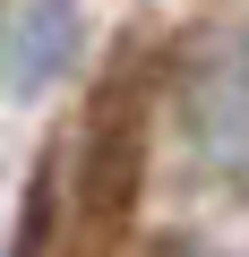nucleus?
I'll return each instance as SVG.
<instances>
[{
	"instance_id": "1",
	"label": "nucleus",
	"mask_w": 249,
	"mask_h": 257,
	"mask_svg": "<svg viewBox=\"0 0 249 257\" xmlns=\"http://www.w3.org/2000/svg\"><path fill=\"white\" fill-rule=\"evenodd\" d=\"M189 111H198V138L215 146V163L249 172V35L215 43L189 69Z\"/></svg>"
},
{
	"instance_id": "2",
	"label": "nucleus",
	"mask_w": 249,
	"mask_h": 257,
	"mask_svg": "<svg viewBox=\"0 0 249 257\" xmlns=\"http://www.w3.org/2000/svg\"><path fill=\"white\" fill-rule=\"evenodd\" d=\"M172 257H232V248H172Z\"/></svg>"
}]
</instances>
